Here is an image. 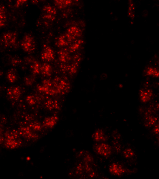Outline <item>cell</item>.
Returning a JSON list of instances; mask_svg holds the SVG:
<instances>
[{
	"mask_svg": "<svg viewBox=\"0 0 159 179\" xmlns=\"http://www.w3.org/2000/svg\"><path fill=\"white\" fill-rule=\"evenodd\" d=\"M7 95L12 100H18L21 97L22 91L18 87H10L8 89Z\"/></svg>",
	"mask_w": 159,
	"mask_h": 179,
	"instance_id": "obj_7",
	"label": "cell"
},
{
	"mask_svg": "<svg viewBox=\"0 0 159 179\" xmlns=\"http://www.w3.org/2000/svg\"><path fill=\"white\" fill-rule=\"evenodd\" d=\"M29 127L30 129L36 132H40L42 130V125L38 121H35L30 123Z\"/></svg>",
	"mask_w": 159,
	"mask_h": 179,
	"instance_id": "obj_26",
	"label": "cell"
},
{
	"mask_svg": "<svg viewBox=\"0 0 159 179\" xmlns=\"http://www.w3.org/2000/svg\"><path fill=\"white\" fill-rule=\"evenodd\" d=\"M4 145L7 148L15 149L21 146L22 141L18 139H5Z\"/></svg>",
	"mask_w": 159,
	"mask_h": 179,
	"instance_id": "obj_9",
	"label": "cell"
},
{
	"mask_svg": "<svg viewBox=\"0 0 159 179\" xmlns=\"http://www.w3.org/2000/svg\"><path fill=\"white\" fill-rule=\"evenodd\" d=\"M92 137L96 142H102L106 140V135L102 130L95 131L92 135Z\"/></svg>",
	"mask_w": 159,
	"mask_h": 179,
	"instance_id": "obj_18",
	"label": "cell"
},
{
	"mask_svg": "<svg viewBox=\"0 0 159 179\" xmlns=\"http://www.w3.org/2000/svg\"><path fill=\"white\" fill-rule=\"evenodd\" d=\"M69 52V49L66 48L61 49L59 52L60 61L62 63H66L69 62L71 60Z\"/></svg>",
	"mask_w": 159,
	"mask_h": 179,
	"instance_id": "obj_11",
	"label": "cell"
},
{
	"mask_svg": "<svg viewBox=\"0 0 159 179\" xmlns=\"http://www.w3.org/2000/svg\"><path fill=\"white\" fill-rule=\"evenodd\" d=\"M124 156L127 158H129L133 156L134 155V152L130 148H127L124 151Z\"/></svg>",
	"mask_w": 159,
	"mask_h": 179,
	"instance_id": "obj_28",
	"label": "cell"
},
{
	"mask_svg": "<svg viewBox=\"0 0 159 179\" xmlns=\"http://www.w3.org/2000/svg\"><path fill=\"white\" fill-rule=\"evenodd\" d=\"M70 43L69 42V40L67 39L65 35L61 36L60 37L57 39V40L56 41V45L59 48L66 47L69 46Z\"/></svg>",
	"mask_w": 159,
	"mask_h": 179,
	"instance_id": "obj_19",
	"label": "cell"
},
{
	"mask_svg": "<svg viewBox=\"0 0 159 179\" xmlns=\"http://www.w3.org/2000/svg\"><path fill=\"white\" fill-rule=\"evenodd\" d=\"M41 65L37 61L33 62L31 66L32 73L35 75L39 74L40 73V69Z\"/></svg>",
	"mask_w": 159,
	"mask_h": 179,
	"instance_id": "obj_25",
	"label": "cell"
},
{
	"mask_svg": "<svg viewBox=\"0 0 159 179\" xmlns=\"http://www.w3.org/2000/svg\"><path fill=\"white\" fill-rule=\"evenodd\" d=\"M146 74L149 76L159 77V70L155 67H149L146 70Z\"/></svg>",
	"mask_w": 159,
	"mask_h": 179,
	"instance_id": "obj_22",
	"label": "cell"
},
{
	"mask_svg": "<svg viewBox=\"0 0 159 179\" xmlns=\"http://www.w3.org/2000/svg\"><path fill=\"white\" fill-rule=\"evenodd\" d=\"M94 150L99 155L107 156H110L112 152V149L110 146L105 143H102L95 147Z\"/></svg>",
	"mask_w": 159,
	"mask_h": 179,
	"instance_id": "obj_5",
	"label": "cell"
},
{
	"mask_svg": "<svg viewBox=\"0 0 159 179\" xmlns=\"http://www.w3.org/2000/svg\"><path fill=\"white\" fill-rule=\"evenodd\" d=\"M109 172L111 174L116 176H120L125 172L124 169L121 165L117 163H113L109 168Z\"/></svg>",
	"mask_w": 159,
	"mask_h": 179,
	"instance_id": "obj_10",
	"label": "cell"
},
{
	"mask_svg": "<svg viewBox=\"0 0 159 179\" xmlns=\"http://www.w3.org/2000/svg\"><path fill=\"white\" fill-rule=\"evenodd\" d=\"M84 160H85L86 163H89V162H91L93 160L92 159L91 157L90 156H87L84 159Z\"/></svg>",
	"mask_w": 159,
	"mask_h": 179,
	"instance_id": "obj_33",
	"label": "cell"
},
{
	"mask_svg": "<svg viewBox=\"0 0 159 179\" xmlns=\"http://www.w3.org/2000/svg\"><path fill=\"white\" fill-rule=\"evenodd\" d=\"M52 67L49 64L44 63L41 66L40 72L44 76H49L52 73Z\"/></svg>",
	"mask_w": 159,
	"mask_h": 179,
	"instance_id": "obj_16",
	"label": "cell"
},
{
	"mask_svg": "<svg viewBox=\"0 0 159 179\" xmlns=\"http://www.w3.org/2000/svg\"><path fill=\"white\" fill-rule=\"evenodd\" d=\"M44 14H49L55 15L56 14V10L52 6H47L44 9Z\"/></svg>",
	"mask_w": 159,
	"mask_h": 179,
	"instance_id": "obj_27",
	"label": "cell"
},
{
	"mask_svg": "<svg viewBox=\"0 0 159 179\" xmlns=\"http://www.w3.org/2000/svg\"><path fill=\"white\" fill-rule=\"evenodd\" d=\"M7 79L8 81L11 83H13L16 82L17 79V75L15 70H10L8 72L7 74Z\"/></svg>",
	"mask_w": 159,
	"mask_h": 179,
	"instance_id": "obj_24",
	"label": "cell"
},
{
	"mask_svg": "<svg viewBox=\"0 0 159 179\" xmlns=\"http://www.w3.org/2000/svg\"><path fill=\"white\" fill-rule=\"evenodd\" d=\"M83 41L80 40H76L73 41L72 44L69 47V50L70 52L73 53L76 51L77 50L80 48Z\"/></svg>",
	"mask_w": 159,
	"mask_h": 179,
	"instance_id": "obj_20",
	"label": "cell"
},
{
	"mask_svg": "<svg viewBox=\"0 0 159 179\" xmlns=\"http://www.w3.org/2000/svg\"><path fill=\"white\" fill-rule=\"evenodd\" d=\"M27 0H15V6L17 7H21L26 3Z\"/></svg>",
	"mask_w": 159,
	"mask_h": 179,
	"instance_id": "obj_31",
	"label": "cell"
},
{
	"mask_svg": "<svg viewBox=\"0 0 159 179\" xmlns=\"http://www.w3.org/2000/svg\"><path fill=\"white\" fill-rule=\"evenodd\" d=\"M156 121H157V119L155 117H149L147 123L149 124V125H153V124H155V122H156Z\"/></svg>",
	"mask_w": 159,
	"mask_h": 179,
	"instance_id": "obj_29",
	"label": "cell"
},
{
	"mask_svg": "<svg viewBox=\"0 0 159 179\" xmlns=\"http://www.w3.org/2000/svg\"><path fill=\"white\" fill-rule=\"evenodd\" d=\"M58 121V117L56 116H52L45 118L43 121V125L47 128H53L56 124Z\"/></svg>",
	"mask_w": 159,
	"mask_h": 179,
	"instance_id": "obj_13",
	"label": "cell"
},
{
	"mask_svg": "<svg viewBox=\"0 0 159 179\" xmlns=\"http://www.w3.org/2000/svg\"><path fill=\"white\" fill-rule=\"evenodd\" d=\"M52 83L53 86L57 90L58 94L64 95L68 93L70 89L69 84L60 77H56Z\"/></svg>",
	"mask_w": 159,
	"mask_h": 179,
	"instance_id": "obj_1",
	"label": "cell"
},
{
	"mask_svg": "<svg viewBox=\"0 0 159 179\" xmlns=\"http://www.w3.org/2000/svg\"><path fill=\"white\" fill-rule=\"evenodd\" d=\"M19 133L23 137L27 139H36L37 137L36 134L33 132L29 127H21L19 129Z\"/></svg>",
	"mask_w": 159,
	"mask_h": 179,
	"instance_id": "obj_6",
	"label": "cell"
},
{
	"mask_svg": "<svg viewBox=\"0 0 159 179\" xmlns=\"http://www.w3.org/2000/svg\"><path fill=\"white\" fill-rule=\"evenodd\" d=\"M82 34V32L80 28L73 26L68 29L67 33L65 35L69 43H71L76 40V38L80 37Z\"/></svg>",
	"mask_w": 159,
	"mask_h": 179,
	"instance_id": "obj_4",
	"label": "cell"
},
{
	"mask_svg": "<svg viewBox=\"0 0 159 179\" xmlns=\"http://www.w3.org/2000/svg\"><path fill=\"white\" fill-rule=\"evenodd\" d=\"M42 60L47 62H50L54 59V52L53 50L48 47L45 46L41 55Z\"/></svg>",
	"mask_w": 159,
	"mask_h": 179,
	"instance_id": "obj_8",
	"label": "cell"
},
{
	"mask_svg": "<svg viewBox=\"0 0 159 179\" xmlns=\"http://www.w3.org/2000/svg\"><path fill=\"white\" fill-rule=\"evenodd\" d=\"M45 106L49 110L53 111L59 110L60 109V104L56 100H49L45 103Z\"/></svg>",
	"mask_w": 159,
	"mask_h": 179,
	"instance_id": "obj_14",
	"label": "cell"
},
{
	"mask_svg": "<svg viewBox=\"0 0 159 179\" xmlns=\"http://www.w3.org/2000/svg\"><path fill=\"white\" fill-rule=\"evenodd\" d=\"M19 134V132L15 130H11L6 132L4 136L5 139H18Z\"/></svg>",
	"mask_w": 159,
	"mask_h": 179,
	"instance_id": "obj_21",
	"label": "cell"
},
{
	"mask_svg": "<svg viewBox=\"0 0 159 179\" xmlns=\"http://www.w3.org/2000/svg\"><path fill=\"white\" fill-rule=\"evenodd\" d=\"M55 4L60 9H64L72 3V0H54Z\"/></svg>",
	"mask_w": 159,
	"mask_h": 179,
	"instance_id": "obj_17",
	"label": "cell"
},
{
	"mask_svg": "<svg viewBox=\"0 0 159 179\" xmlns=\"http://www.w3.org/2000/svg\"><path fill=\"white\" fill-rule=\"evenodd\" d=\"M32 1V3L34 4H36L40 1H44V0H31Z\"/></svg>",
	"mask_w": 159,
	"mask_h": 179,
	"instance_id": "obj_34",
	"label": "cell"
},
{
	"mask_svg": "<svg viewBox=\"0 0 159 179\" xmlns=\"http://www.w3.org/2000/svg\"><path fill=\"white\" fill-rule=\"evenodd\" d=\"M33 83V80L32 78L30 77H26L24 79V83L26 85L30 86Z\"/></svg>",
	"mask_w": 159,
	"mask_h": 179,
	"instance_id": "obj_30",
	"label": "cell"
},
{
	"mask_svg": "<svg viewBox=\"0 0 159 179\" xmlns=\"http://www.w3.org/2000/svg\"><path fill=\"white\" fill-rule=\"evenodd\" d=\"M17 38V35L15 32H7L2 36V41L6 47H12L15 45Z\"/></svg>",
	"mask_w": 159,
	"mask_h": 179,
	"instance_id": "obj_3",
	"label": "cell"
},
{
	"mask_svg": "<svg viewBox=\"0 0 159 179\" xmlns=\"http://www.w3.org/2000/svg\"><path fill=\"white\" fill-rule=\"evenodd\" d=\"M26 101L30 106H34L40 101V99L38 96L30 95L27 97Z\"/></svg>",
	"mask_w": 159,
	"mask_h": 179,
	"instance_id": "obj_23",
	"label": "cell"
},
{
	"mask_svg": "<svg viewBox=\"0 0 159 179\" xmlns=\"http://www.w3.org/2000/svg\"><path fill=\"white\" fill-rule=\"evenodd\" d=\"M7 23L6 11L4 6H0V29L3 28Z\"/></svg>",
	"mask_w": 159,
	"mask_h": 179,
	"instance_id": "obj_15",
	"label": "cell"
},
{
	"mask_svg": "<svg viewBox=\"0 0 159 179\" xmlns=\"http://www.w3.org/2000/svg\"><path fill=\"white\" fill-rule=\"evenodd\" d=\"M21 47L26 52L30 53L35 50L36 44L33 37L30 35L25 36L21 42Z\"/></svg>",
	"mask_w": 159,
	"mask_h": 179,
	"instance_id": "obj_2",
	"label": "cell"
},
{
	"mask_svg": "<svg viewBox=\"0 0 159 179\" xmlns=\"http://www.w3.org/2000/svg\"><path fill=\"white\" fill-rule=\"evenodd\" d=\"M139 94L140 100L143 102L149 101L153 96L152 91L149 89H141Z\"/></svg>",
	"mask_w": 159,
	"mask_h": 179,
	"instance_id": "obj_12",
	"label": "cell"
},
{
	"mask_svg": "<svg viewBox=\"0 0 159 179\" xmlns=\"http://www.w3.org/2000/svg\"><path fill=\"white\" fill-rule=\"evenodd\" d=\"M5 141V136L3 134V131L1 129H0V144L4 143Z\"/></svg>",
	"mask_w": 159,
	"mask_h": 179,
	"instance_id": "obj_32",
	"label": "cell"
}]
</instances>
